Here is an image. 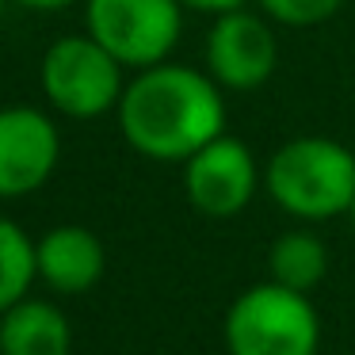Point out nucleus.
Instances as JSON below:
<instances>
[{
	"mask_svg": "<svg viewBox=\"0 0 355 355\" xmlns=\"http://www.w3.org/2000/svg\"><path fill=\"white\" fill-rule=\"evenodd\" d=\"M256 180L260 172H256L252 149L230 134L214 138L184 161V191L191 207L207 218L241 214L256 195Z\"/></svg>",
	"mask_w": 355,
	"mask_h": 355,
	"instance_id": "nucleus-7",
	"label": "nucleus"
},
{
	"mask_svg": "<svg viewBox=\"0 0 355 355\" xmlns=\"http://www.w3.org/2000/svg\"><path fill=\"white\" fill-rule=\"evenodd\" d=\"M347 218H352V230H355V199H352V207H347Z\"/></svg>",
	"mask_w": 355,
	"mask_h": 355,
	"instance_id": "nucleus-16",
	"label": "nucleus"
},
{
	"mask_svg": "<svg viewBox=\"0 0 355 355\" xmlns=\"http://www.w3.org/2000/svg\"><path fill=\"white\" fill-rule=\"evenodd\" d=\"M58 126L35 107L0 111V199L31 195L58 168Z\"/></svg>",
	"mask_w": 355,
	"mask_h": 355,
	"instance_id": "nucleus-8",
	"label": "nucleus"
},
{
	"mask_svg": "<svg viewBox=\"0 0 355 355\" xmlns=\"http://www.w3.org/2000/svg\"><path fill=\"white\" fill-rule=\"evenodd\" d=\"M119 126L149 161H187L225 134L222 88L191 65H149L123 88Z\"/></svg>",
	"mask_w": 355,
	"mask_h": 355,
	"instance_id": "nucleus-1",
	"label": "nucleus"
},
{
	"mask_svg": "<svg viewBox=\"0 0 355 355\" xmlns=\"http://www.w3.org/2000/svg\"><path fill=\"white\" fill-rule=\"evenodd\" d=\"M35 268L58 294H85L103 275V245L85 225H58L35 245Z\"/></svg>",
	"mask_w": 355,
	"mask_h": 355,
	"instance_id": "nucleus-9",
	"label": "nucleus"
},
{
	"mask_svg": "<svg viewBox=\"0 0 355 355\" xmlns=\"http://www.w3.org/2000/svg\"><path fill=\"white\" fill-rule=\"evenodd\" d=\"M268 268H271V283L306 294L324 279V271H329V252H324L321 237H313V233H306V230H294V233H283V237L271 245Z\"/></svg>",
	"mask_w": 355,
	"mask_h": 355,
	"instance_id": "nucleus-11",
	"label": "nucleus"
},
{
	"mask_svg": "<svg viewBox=\"0 0 355 355\" xmlns=\"http://www.w3.org/2000/svg\"><path fill=\"white\" fill-rule=\"evenodd\" d=\"M279 65V39L268 19L256 12L233 8L214 19L207 35V73L218 88L252 92L268 85Z\"/></svg>",
	"mask_w": 355,
	"mask_h": 355,
	"instance_id": "nucleus-6",
	"label": "nucleus"
},
{
	"mask_svg": "<svg viewBox=\"0 0 355 355\" xmlns=\"http://www.w3.org/2000/svg\"><path fill=\"white\" fill-rule=\"evenodd\" d=\"M39 77L46 100L69 119H96L123 100V65L92 35L58 39L42 58Z\"/></svg>",
	"mask_w": 355,
	"mask_h": 355,
	"instance_id": "nucleus-5",
	"label": "nucleus"
},
{
	"mask_svg": "<svg viewBox=\"0 0 355 355\" xmlns=\"http://www.w3.org/2000/svg\"><path fill=\"white\" fill-rule=\"evenodd\" d=\"M39 275L35 245L16 222L0 218V313H8L16 302L27 298V286Z\"/></svg>",
	"mask_w": 355,
	"mask_h": 355,
	"instance_id": "nucleus-12",
	"label": "nucleus"
},
{
	"mask_svg": "<svg viewBox=\"0 0 355 355\" xmlns=\"http://www.w3.org/2000/svg\"><path fill=\"white\" fill-rule=\"evenodd\" d=\"M344 0H260L263 16L283 27H317L340 12Z\"/></svg>",
	"mask_w": 355,
	"mask_h": 355,
	"instance_id": "nucleus-13",
	"label": "nucleus"
},
{
	"mask_svg": "<svg viewBox=\"0 0 355 355\" xmlns=\"http://www.w3.org/2000/svg\"><path fill=\"white\" fill-rule=\"evenodd\" d=\"M73 332L58 306L24 298L0 313V355H69Z\"/></svg>",
	"mask_w": 355,
	"mask_h": 355,
	"instance_id": "nucleus-10",
	"label": "nucleus"
},
{
	"mask_svg": "<svg viewBox=\"0 0 355 355\" xmlns=\"http://www.w3.org/2000/svg\"><path fill=\"white\" fill-rule=\"evenodd\" d=\"M263 184L286 214L324 222L355 199V153L332 138H294L271 153Z\"/></svg>",
	"mask_w": 355,
	"mask_h": 355,
	"instance_id": "nucleus-2",
	"label": "nucleus"
},
{
	"mask_svg": "<svg viewBox=\"0 0 355 355\" xmlns=\"http://www.w3.org/2000/svg\"><path fill=\"white\" fill-rule=\"evenodd\" d=\"M321 340L317 309L306 294L263 283L245 291L225 317L230 355H313Z\"/></svg>",
	"mask_w": 355,
	"mask_h": 355,
	"instance_id": "nucleus-3",
	"label": "nucleus"
},
{
	"mask_svg": "<svg viewBox=\"0 0 355 355\" xmlns=\"http://www.w3.org/2000/svg\"><path fill=\"white\" fill-rule=\"evenodd\" d=\"M184 8H191V12H210V16H222V12H233V8H241L245 0H180Z\"/></svg>",
	"mask_w": 355,
	"mask_h": 355,
	"instance_id": "nucleus-14",
	"label": "nucleus"
},
{
	"mask_svg": "<svg viewBox=\"0 0 355 355\" xmlns=\"http://www.w3.org/2000/svg\"><path fill=\"white\" fill-rule=\"evenodd\" d=\"M24 8H35V12H58V8H69L77 0H19Z\"/></svg>",
	"mask_w": 355,
	"mask_h": 355,
	"instance_id": "nucleus-15",
	"label": "nucleus"
},
{
	"mask_svg": "<svg viewBox=\"0 0 355 355\" xmlns=\"http://www.w3.org/2000/svg\"><path fill=\"white\" fill-rule=\"evenodd\" d=\"M85 27L119 65L149 69L176 50L184 31L180 0H88Z\"/></svg>",
	"mask_w": 355,
	"mask_h": 355,
	"instance_id": "nucleus-4",
	"label": "nucleus"
},
{
	"mask_svg": "<svg viewBox=\"0 0 355 355\" xmlns=\"http://www.w3.org/2000/svg\"><path fill=\"white\" fill-rule=\"evenodd\" d=\"M0 19H4V0H0Z\"/></svg>",
	"mask_w": 355,
	"mask_h": 355,
	"instance_id": "nucleus-17",
	"label": "nucleus"
}]
</instances>
